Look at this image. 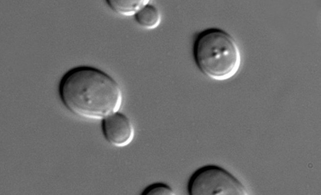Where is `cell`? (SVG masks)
Wrapping results in <instances>:
<instances>
[{
  "instance_id": "6da1fadb",
  "label": "cell",
  "mask_w": 321,
  "mask_h": 195,
  "mask_svg": "<svg viewBox=\"0 0 321 195\" xmlns=\"http://www.w3.org/2000/svg\"><path fill=\"white\" fill-rule=\"evenodd\" d=\"M60 98L73 114L85 118L102 120L119 111L123 93L118 83L97 68L81 65L63 76L58 86Z\"/></svg>"
},
{
  "instance_id": "7a4b0ae2",
  "label": "cell",
  "mask_w": 321,
  "mask_h": 195,
  "mask_svg": "<svg viewBox=\"0 0 321 195\" xmlns=\"http://www.w3.org/2000/svg\"><path fill=\"white\" fill-rule=\"evenodd\" d=\"M193 56L199 70L216 80H225L234 76L241 64L238 44L226 31L211 27L197 34L193 45Z\"/></svg>"
},
{
  "instance_id": "3957f363",
  "label": "cell",
  "mask_w": 321,
  "mask_h": 195,
  "mask_svg": "<svg viewBox=\"0 0 321 195\" xmlns=\"http://www.w3.org/2000/svg\"><path fill=\"white\" fill-rule=\"evenodd\" d=\"M189 195H247L245 185L225 168L214 164L202 166L190 176Z\"/></svg>"
},
{
  "instance_id": "277c9868",
  "label": "cell",
  "mask_w": 321,
  "mask_h": 195,
  "mask_svg": "<svg viewBox=\"0 0 321 195\" xmlns=\"http://www.w3.org/2000/svg\"><path fill=\"white\" fill-rule=\"evenodd\" d=\"M101 130L105 140L115 147L129 145L135 137V128L132 121L119 111L101 120Z\"/></svg>"
},
{
  "instance_id": "5b68a950",
  "label": "cell",
  "mask_w": 321,
  "mask_h": 195,
  "mask_svg": "<svg viewBox=\"0 0 321 195\" xmlns=\"http://www.w3.org/2000/svg\"><path fill=\"white\" fill-rule=\"evenodd\" d=\"M150 2L144 5L134 16L139 26L150 30L158 27L161 20L160 11Z\"/></svg>"
},
{
  "instance_id": "8992f818",
  "label": "cell",
  "mask_w": 321,
  "mask_h": 195,
  "mask_svg": "<svg viewBox=\"0 0 321 195\" xmlns=\"http://www.w3.org/2000/svg\"><path fill=\"white\" fill-rule=\"evenodd\" d=\"M150 0H107V5L115 13L123 16H134Z\"/></svg>"
},
{
  "instance_id": "52a82bcc",
  "label": "cell",
  "mask_w": 321,
  "mask_h": 195,
  "mask_svg": "<svg viewBox=\"0 0 321 195\" xmlns=\"http://www.w3.org/2000/svg\"><path fill=\"white\" fill-rule=\"evenodd\" d=\"M174 190L169 185L161 182L153 183L147 186L141 195H175Z\"/></svg>"
}]
</instances>
